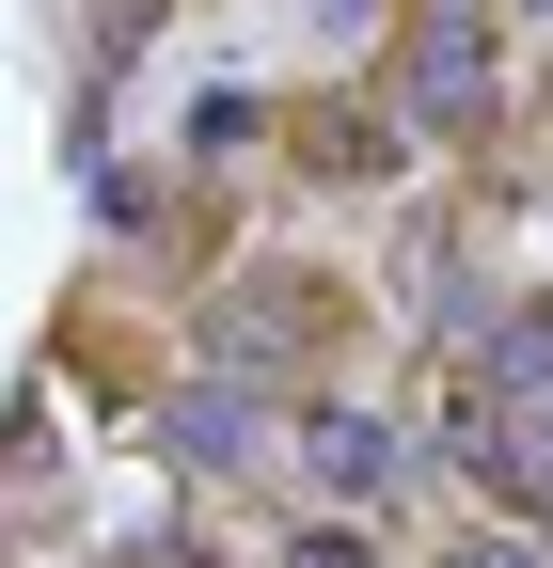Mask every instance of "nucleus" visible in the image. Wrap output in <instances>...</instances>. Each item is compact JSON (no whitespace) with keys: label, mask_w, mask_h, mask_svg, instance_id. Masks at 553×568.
Wrapping results in <instances>:
<instances>
[{"label":"nucleus","mask_w":553,"mask_h":568,"mask_svg":"<svg viewBox=\"0 0 553 568\" xmlns=\"http://www.w3.org/2000/svg\"><path fill=\"white\" fill-rule=\"evenodd\" d=\"M411 111H428L443 142L491 126V17H474V0H443L428 32H411Z\"/></svg>","instance_id":"obj_1"},{"label":"nucleus","mask_w":553,"mask_h":568,"mask_svg":"<svg viewBox=\"0 0 553 568\" xmlns=\"http://www.w3.org/2000/svg\"><path fill=\"white\" fill-rule=\"evenodd\" d=\"M174 458H190V474H222V458L253 474V458H269V395H253V379H190V395H174Z\"/></svg>","instance_id":"obj_2"},{"label":"nucleus","mask_w":553,"mask_h":568,"mask_svg":"<svg viewBox=\"0 0 553 568\" xmlns=\"http://www.w3.org/2000/svg\"><path fill=\"white\" fill-rule=\"evenodd\" d=\"M301 458L349 489V506H380V489H395V426H380V410H316V426H301Z\"/></svg>","instance_id":"obj_3"},{"label":"nucleus","mask_w":553,"mask_h":568,"mask_svg":"<svg viewBox=\"0 0 553 568\" xmlns=\"http://www.w3.org/2000/svg\"><path fill=\"white\" fill-rule=\"evenodd\" d=\"M222 347H253V364L316 347V284H301V268H269V301H222Z\"/></svg>","instance_id":"obj_4"},{"label":"nucleus","mask_w":553,"mask_h":568,"mask_svg":"<svg viewBox=\"0 0 553 568\" xmlns=\"http://www.w3.org/2000/svg\"><path fill=\"white\" fill-rule=\"evenodd\" d=\"M491 395H522V410L553 395V316H506L491 332Z\"/></svg>","instance_id":"obj_5"},{"label":"nucleus","mask_w":553,"mask_h":568,"mask_svg":"<svg viewBox=\"0 0 553 568\" xmlns=\"http://www.w3.org/2000/svg\"><path fill=\"white\" fill-rule=\"evenodd\" d=\"M285 568H380V552H364V537H301Z\"/></svg>","instance_id":"obj_6"},{"label":"nucleus","mask_w":553,"mask_h":568,"mask_svg":"<svg viewBox=\"0 0 553 568\" xmlns=\"http://www.w3.org/2000/svg\"><path fill=\"white\" fill-rule=\"evenodd\" d=\"M459 568H537V552H522V537H474V552H459Z\"/></svg>","instance_id":"obj_7"}]
</instances>
